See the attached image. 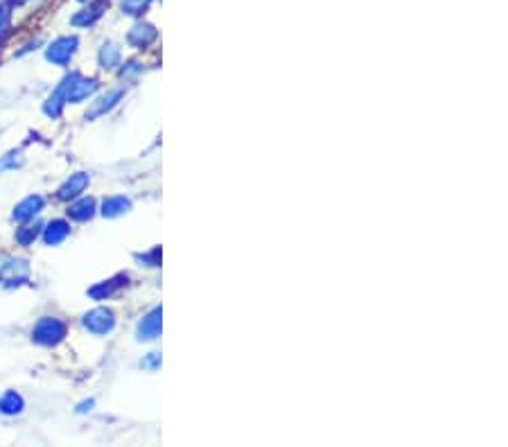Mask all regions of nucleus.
Returning <instances> with one entry per match:
<instances>
[{
	"label": "nucleus",
	"instance_id": "2",
	"mask_svg": "<svg viewBox=\"0 0 508 447\" xmlns=\"http://www.w3.org/2000/svg\"><path fill=\"white\" fill-rule=\"evenodd\" d=\"M81 75L79 72H70L68 77H65L59 86L54 88V93L48 97V102L43 104V111H45V116H50V118H59L61 116V111H63V107L65 104L70 102V93H72V88H75V84H77V79H79Z\"/></svg>",
	"mask_w": 508,
	"mask_h": 447
},
{
	"label": "nucleus",
	"instance_id": "16",
	"mask_svg": "<svg viewBox=\"0 0 508 447\" xmlns=\"http://www.w3.org/2000/svg\"><path fill=\"white\" fill-rule=\"evenodd\" d=\"M102 10H104V3H97L93 7H86V10H81L79 14L72 16V25L75 28H91L95 25V21L102 16Z\"/></svg>",
	"mask_w": 508,
	"mask_h": 447
},
{
	"label": "nucleus",
	"instance_id": "24",
	"mask_svg": "<svg viewBox=\"0 0 508 447\" xmlns=\"http://www.w3.org/2000/svg\"><path fill=\"white\" fill-rule=\"evenodd\" d=\"M81 3H86V0H81Z\"/></svg>",
	"mask_w": 508,
	"mask_h": 447
},
{
	"label": "nucleus",
	"instance_id": "19",
	"mask_svg": "<svg viewBox=\"0 0 508 447\" xmlns=\"http://www.w3.org/2000/svg\"><path fill=\"white\" fill-rule=\"evenodd\" d=\"M150 3L152 0H122L120 7H122V12L129 16H141L147 7H150Z\"/></svg>",
	"mask_w": 508,
	"mask_h": 447
},
{
	"label": "nucleus",
	"instance_id": "9",
	"mask_svg": "<svg viewBox=\"0 0 508 447\" xmlns=\"http://www.w3.org/2000/svg\"><path fill=\"white\" fill-rule=\"evenodd\" d=\"M156 37H159V32H156V28H154V25H150V23H138V25H134L129 30L127 41L134 48H138V50H143V48L154 43Z\"/></svg>",
	"mask_w": 508,
	"mask_h": 447
},
{
	"label": "nucleus",
	"instance_id": "6",
	"mask_svg": "<svg viewBox=\"0 0 508 447\" xmlns=\"http://www.w3.org/2000/svg\"><path fill=\"white\" fill-rule=\"evenodd\" d=\"M161 325H163V310L161 307H154L150 314H145L141 323H138L136 337L138 341H154L161 335Z\"/></svg>",
	"mask_w": 508,
	"mask_h": 447
},
{
	"label": "nucleus",
	"instance_id": "14",
	"mask_svg": "<svg viewBox=\"0 0 508 447\" xmlns=\"http://www.w3.org/2000/svg\"><path fill=\"white\" fill-rule=\"evenodd\" d=\"M129 208H131V201L127 197H109V199L102 201V210H100V213L104 217H109V219H116L120 215H125Z\"/></svg>",
	"mask_w": 508,
	"mask_h": 447
},
{
	"label": "nucleus",
	"instance_id": "5",
	"mask_svg": "<svg viewBox=\"0 0 508 447\" xmlns=\"http://www.w3.org/2000/svg\"><path fill=\"white\" fill-rule=\"evenodd\" d=\"M28 273H30V267L26 260H10L7 264H3V269H0V282L5 284V287H19L28 280Z\"/></svg>",
	"mask_w": 508,
	"mask_h": 447
},
{
	"label": "nucleus",
	"instance_id": "7",
	"mask_svg": "<svg viewBox=\"0 0 508 447\" xmlns=\"http://www.w3.org/2000/svg\"><path fill=\"white\" fill-rule=\"evenodd\" d=\"M88 183H91V176L86 172H77V174H70V178L65 181L59 192H57V197L61 201H70V199H77L81 192L88 188Z\"/></svg>",
	"mask_w": 508,
	"mask_h": 447
},
{
	"label": "nucleus",
	"instance_id": "23",
	"mask_svg": "<svg viewBox=\"0 0 508 447\" xmlns=\"http://www.w3.org/2000/svg\"><path fill=\"white\" fill-rule=\"evenodd\" d=\"M93 400H86V402H81V404H77V413H86V411H91L93 409Z\"/></svg>",
	"mask_w": 508,
	"mask_h": 447
},
{
	"label": "nucleus",
	"instance_id": "10",
	"mask_svg": "<svg viewBox=\"0 0 508 447\" xmlns=\"http://www.w3.org/2000/svg\"><path fill=\"white\" fill-rule=\"evenodd\" d=\"M41 235H43V242L48 247H57V244H61L70 235V224L63 222V219H52L50 224L43 226Z\"/></svg>",
	"mask_w": 508,
	"mask_h": 447
},
{
	"label": "nucleus",
	"instance_id": "17",
	"mask_svg": "<svg viewBox=\"0 0 508 447\" xmlns=\"http://www.w3.org/2000/svg\"><path fill=\"white\" fill-rule=\"evenodd\" d=\"M97 61H100V66L106 70L116 68L120 66V50L113 43H104L100 48V54H97Z\"/></svg>",
	"mask_w": 508,
	"mask_h": 447
},
{
	"label": "nucleus",
	"instance_id": "22",
	"mask_svg": "<svg viewBox=\"0 0 508 447\" xmlns=\"http://www.w3.org/2000/svg\"><path fill=\"white\" fill-rule=\"evenodd\" d=\"M141 366H143V368H152V371H156L159 366H161V360H159V355H156V353H152L150 357H147L145 362H141Z\"/></svg>",
	"mask_w": 508,
	"mask_h": 447
},
{
	"label": "nucleus",
	"instance_id": "21",
	"mask_svg": "<svg viewBox=\"0 0 508 447\" xmlns=\"http://www.w3.org/2000/svg\"><path fill=\"white\" fill-rule=\"evenodd\" d=\"M159 256H161V249H154L152 253L147 256H136L141 262H147V267H159Z\"/></svg>",
	"mask_w": 508,
	"mask_h": 447
},
{
	"label": "nucleus",
	"instance_id": "8",
	"mask_svg": "<svg viewBox=\"0 0 508 447\" xmlns=\"http://www.w3.org/2000/svg\"><path fill=\"white\" fill-rule=\"evenodd\" d=\"M41 210H43V197H39V194H30L21 203H16L12 217L16 222H32Z\"/></svg>",
	"mask_w": 508,
	"mask_h": 447
},
{
	"label": "nucleus",
	"instance_id": "15",
	"mask_svg": "<svg viewBox=\"0 0 508 447\" xmlns=\"http://www.w3.org/2000/svg\"><path fill=\"white\" fill-rule=\"evenodd\" d=\"M23 409H26V402L16 391H7L0 397V413L3 416H19V413H23Z\"/></svg>",
	"mask_w": 508,
	"mask_h": 447
},
{
	"label": "nucleus",
	"instance_id": "11",
	"mask_svg": "<svg viewBox=\"0 0 508 447\" xmlns=\"http://www.w3.org/2000/svg\"><path fill=\"white\" fill-rule=\"evenodd\" d=\"M127 276H116V278L111 280H104L100 284H95V287L88 289V296L95 298V300H104V298H111L113 294H118V289H122L127 284Z\"/></svg>",
	"mask_w": 508,
	"mask_h": 447
},
{
	"label": "nucleus",
	"instance_id": "13",
	"mask_svg": "<svg viewBox=\"0 0 508 447\" xmlns=\"http://www.w3.org/2000/svg\"><path fill=\"white\" fill-rule=\"evenodd\" d=\"M93 215H95V201L88 197L72 201L68 206V217L72 222H88Z\"/></svg>",
	"mask_w": 508,
	"mask_h": 447
},
{
	"label": "nucleus",
	"instance_id": "1",
	"mask_svg": "<svg viewBox=\"0 0 508 447\" xmlns=\"http://www.w3.org/2000/svg\"><path fill=\"white\" fill-rule=\"evenodd\" d=\"M65 337V323L59 321L57 316H43L39 319L34 330H32V339L39 346H57Z\"/></svg>",
	"mask_w": 508,
	"mask_h": 447
},
{
	"label": "nucleus",
	"instance_id": "18",
	"mask_svg": "<svg viewBox=\"0 0 508 447\" xmlns=\"http://www.w3.org/2000/svg\"><path fill=\"white\" fill-rule=\"evenodd\" d=\"M43 231V224H30V226H23V229L16 231V242L21 244V247H30V244H34V240Z\"/></svg>",
	"mask_w": 508,
	"mask_h": 447
},
{
	"label": "nucleus",
	"instance_id": "12",
	"mask_svg": "<svg viewBox=\"0 0 508 447\" xmlns=\"http://www.w3.org/2000/svg\"><path fill=\"white\" fill-rule=\"evenodd\" d=\"M120 100H122V91H120V88H116V91H109V93L102 95L100 100L93 104L91 111H86V120H95V118L104 116V113H109Z\"/></svg>",
	"mask_w": 508,
	"mask_h": 447
},
{
	"label": "nucleus",
	"instance_id": "3",
	"mask_svg": "<svg viewBox=\"0 0 508 447\" xmlns=\"http://www.w3.org/2000/svg\"><path fill=\"white\" fill-rule=\"evenodd\" d=\"M81 325L91 332V335H109V332L116 328V316H113L111 310H106V307H95L88 314H84V319H81Z\"/></svg>",
	"mask_w": 508,
	"mask_h": 447
},
{
	"label": "nucleus",
	"instance_id": "20",
	"mask_svg": "<svg viewBox=\"0 0 508 447\" xmlns=\"http://www.w3.org/2000/svg\"><path fill=\"white\" fill-rule=\"evenodd\" d=\"M23 165V156L21 152H10L5 156H0V174L7 172V169H16Z\"/></svg>",
	"mask_w": 508,
	"mask_h": 447
},
{
	"label": "nucleus",
	"instance_id": "4",
	"mask_svg": "<svg viewBox=\"0 0 508 447\" xmlns=\"http://www.w3.org/2000/svg\"><path fill=\"white\" fill-rule=\"evenodd\" d=\"M77 43H79L77 37H61V39H57V41H52L50 45H48L45 59L50 61V63H54V66H65V63L72 59V54H75Z\"/></svg>",
	"mask_w": 508,
	"mask_h": 447
}]
</instances>
